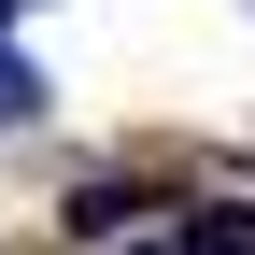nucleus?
Masks as SVG:
<instances>
[{
  "instance_id": "nucleus-1",
  "label": "nucleus",
  "mask_w": 255,
  "mask_h": 255,
  "mask_svg": "<svg viewBox=\"0 0 255 255\" xmlns=\"http://www.w3.org/2000/svg\"><path fill=\"white\" fill-rule=\"evenodd\" d=\"M142 213H156L142 184H85V199H71V227H85V241H114V227H142Z\"/></svg>"
},
{
  "instance_id": "nucleus-2",
  "label": "nucleus",
  "mask_w": 255,
  "mask_h": 255,
  "mask_svg": "<svg viewBox=\"0 0 255 255\" xmlns=\"http://www.w3.org/2000/svg\"><path fill=\"white\" fill-rule=\"evenodd\" d=\"M184 255H255V199H227V213H199V227H184Z\"/></svg>"
},
{
  "instance_id": "nucleus-3",
  "label": "nucleus",
  "mask_w": 255,
  "mask_h": 255,
  "mask_svg": "<svg viewBox=\"0 0 255 255\" xmlns=\"http://www.w3.org/2000/svg\"><path fill=\"white\" fill-rule=\"evenodd\" d=\"M43 114V71H0V128H28Z\"/></svg>"
}]
</instances>
